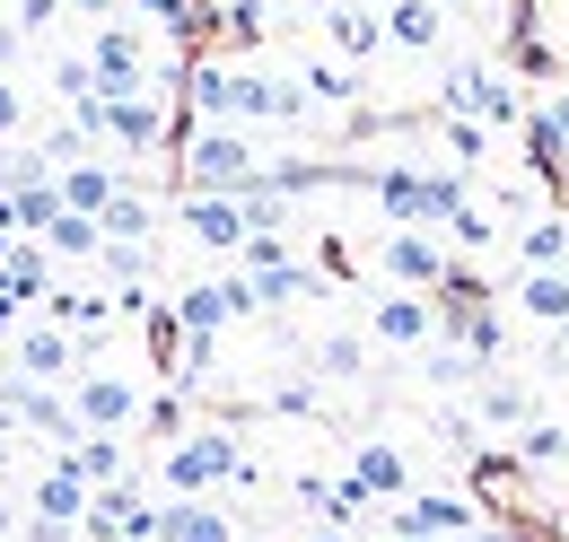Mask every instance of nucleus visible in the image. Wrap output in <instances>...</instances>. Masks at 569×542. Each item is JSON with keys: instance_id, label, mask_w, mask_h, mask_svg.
<instances>
[{"instance_id": "nucleus-1", "label": "nucleus", "mask_w": 569, "mask_h": 542, "mask_svg": "<svg viewBox=\"0 0 569 542\" xmlns=\"http://www.w3.org/2000/svg\"><path fill=\"white\" fill-rule=\"evenodd\" d=\"M263 175V149L246 140V123H193L184 132V193H246Z\"/></svg>"}, {"instance_id": "nucleus-2", "label": "nucleus", "mask_w": 569, "mask_h": 542, "mask_svg": "<svg viewBox=\"0 0 569 542\" xmlns=\"http://www.w3.org/2000/svg\"><path fill=\"white\" fill-rule=\"evenodd\" d=\"M158 481H167L176 499H202V490H219V481H254V464H246V446H237L228 429H193V438L167 446Z\"/></svg>"}, {"instance_id": "nucleus-3", "label": "nucleus", "mask_w": 569, "mask_h": 542, "mask_svg": "<svg viewBox=\"0 0 569 542\" xmlns=\"http://www.w3.org/2000/svg\"><path fill=\"white\" fill-rule=\"evenodd\" d=\"M368 193H377V210H386L395 228H438L447 210L465 202V184H456V175H412V167H377V175H368Z\"/></svg>"}, {"instance_id": "nucleus-4", "label": "nucleus", "mask_w": 569, "mask_h": 542, "mask_svg": "<svg viewBox=\"0 0 569 542\" xmlns=\"http://www.w3.org/2000/svg\"><path fill=\"white\" fill-rule=\"evenodd\" d=\"M88 70H97V88H106V97L158 88V79H149V44H141V27H123V18H97V27H88Z\"/></svg>"}, {"instance_id": "nucleus-5", "label": "nucleus", "mask_w": 569, "mask_h": 542, "mask_svg": "<svg viewBox=\"0 0 569 542\" xmlns=\"http://www.w3.org/2000/svg\"><path fill=\"white\" fill-rule=\"evenodd\" d=\"M79 534L88 542H158V508L141 499V481H106V490H88V516H79Z\"/></svg>"}, {"instance_id": "nucleus-6", "label": "nucleus", "mask_w": 569, "mask_h": 542, "mask_svg": "<svg viewBox=\"0 0 569 542\" xmlns=\"http://www.w3.org/2000/svg\"><path fill=\"white\" fill-rule=\"evenodd\" d=\"M184 333H219V324H246V315H263L254 307V280L246 271H219V280H193V289H176V307H167Z\"/></svg>"}, {"instance_id": "nucleus-7", "label": "nucleus", "mask_w": 569, "mask_h": 542, "mask_svg": "<svg viewBox=\"0 0 569 542\" xmlns=\"http://www.w3.org/2000/svg\"><path fill=\"white\" fill-rule=\"evenodd\" d=\"M71 420H79V429H114V438H123V429L141 420V385L114 377V368H79V377H71Z\"/></svg>"}, {"instance_id": "nucleus-8", "label": "nucleus", "mask_w": 569, "mask_h": 542, "mask_svg": "<svg viewBox=\"0 0 569 542\" xmlns=\"http://www.w3.org/2000/svg\"><path fill=\"white\" fill-rule=\"evenodd\" d=\"M9 368L27 377V385H71L79 368V333H62V324H27V333H9Z\"/></svg>"}, {"instance_id": "nucleus-9", "label": "nucleus", "mask_w": 569, "mask_h": 542, "mask_svg": "<svg viewBox=\"0 0 569 542\" xmlns=\"http://www.w3.org/2000/svg\"><path fill=\"white\" fill-rule=\"evenodd\" d=\"M377 271H386L395 289H438V280H447V245L421 237V228H386V237H377Z\"/></svg>"}, {"instance_id": "nucleus-10", "label": "nucleus", "mask_w": 569, "mask_h": 542, "mask_svg": "<svg viewBox=\"0 0 569 542\" xmlns=\"http://www.w3.org/2000/svg\"><path fill=\"white\" fill-rule=\"evenodd\" d=\"M184 237L202 254H237L246 245V202L237 193H184Z\"/></svg>"}, {"instance_id": "nucleus-11", "label": "nucleus", "mask_w": 569, "mask_h": 542, "mask_svg": "<svg viewBox=\"0 0 569 542\" xmlns=\"http://www.w3.org/2000/svg\"><path fill=\"white\" fill-rule=\"evenodd\" d=\"M377 27L395 53H438L447 44V0H377Z\"/></svg>"}, {"instance_id": "nucleus-12", "label": "nucleus", "mask_w": 569, "mask_h": 542, "mask_svg": "<svg viewBox=\"0 0 569 542\" xmlns=\"http://www.w3.org/2000/svg\"><path fill=\"white\" fill-rule=\"evenodd\" d=\"M395 542H421V534H473V499H456V490H421V499H403L395 508Z\"/></svg>"}, {"instance_id": "nucleus-13", "label": "nucleus", "mask_w": 569, "mask_h": 542, "mask_svg": "<svg viewBox=\"0 0 569 542\" xmlns=\"http://www.w3.org/2000/svg\"><path fill=\"white\" fill-rule=\"evenodd\" d=\"M377 341L386 350H429V333H438V307H429L421 289H395V298H377Z\"/></svg>"}, {"instance_id": "nucleus-14", "label": "nucleus", "mask_w": 569, "mask_h": 542, "mask_svg": "<svg viewBox=\"0 0 569 542\" xmlns=\"http://www.w3.org/2000/svg\"><path fill=\"white\" fill-rule=\"evenodd\" d=\"M316 18H325V36H333V53H342L351 70L386 53V27H377V9H359V0H333V9H316Z\"/></svg>"}, {"instance_id": "nucleus-15", "label": "nucleus", "mask_w": 569, "mask_h": 542, "mask_svg": "<svg viewBox=\"0 0 569 542\" xmlns=\"http://www.w3.org/2000/svg\"><path fill=\"white\" fill-rule=\"evenodd\" d=\"M27 516H44V525H79V516H88V481L53 455V464L36 473V490H27Z\"/></svg>"}, {"instance_id": "nucleus-16", "label": "nucleus", "mask_w": 569, "mask_h": 542, "mask_svg": "<svg viewBox=\"0 0 569 542\" xmlns=\"http://www.w3.org/2000/svg\"><path fill=\"white\" fill-rule=\"evenodd\" d=\"M62 464H71L88 490H106V481L132 473V455H123V438H114V429H79L71 446H62Z\"/></svg>"}, {"instance_id": "nucleus-17", "label": "nucleus", "mask_w": 569, "mask_h": 542, "mask_svg": "<svg viewBox=\"0 0 569 542\" xmlns=\"http://www.w3.org/2000/svg\"><path fill=\"white\" fill-rule=\"evenodd\" d=\"M158 542H237V516L211 499H176V508H158Z\"/></svg>"}, {"instance_id": "nucleus-18", "label": "nucleus", "mask_w": 569, "mask_h": 542, "mask_svg": "<svg viewBox=\"0 0 569 542\" xmlns=\"http://www.w3.org/2000/svg\"><path fill=\"white\" fill-rule=\"evenodd\" d=\"M114 184H123V175H114L106 158H71V167H53V193H62V210H88V219L114 202Z\"/></svg>"}, {"instance_id": "nucleus-19", "label": "nucleus", "mask_w": 569, "mask_h": 542, "mask_svg": "<svg viewBox=\"0 0 569 542\" xmlns=\"http://www.w3.org/2000/svg\"><path fill=\"white\" fill-rule=\"evenodd\" d=\"M517 315L543 324V333H561L569 324V263L561 271H526V280H517Z\"/></svg>"}, {"instance_id": "nucleus-20", "label": "nucleus", "mask_w": 569, "mask_h": 542, "mask_svg": "<svg viewBox=\"0 0 569 542\" xmlns=\"http://www.w3.org/2000/svg\"><path fill=\"white\" fill-rule=\"evenodd\" d=\"M517 263H526V271H561L569 263V219H561V210H526V228H517Z\"/></svg>"}, {"instance_id": "nucleus-21", "label": "nucleus", "mask_w": 569, "mask_h": 542, "mask_svg": "<svg viewBox=\"0 0 569 542\" xmlns=\"http://www.w3.org/2000/svg\"><path fill=\"white\" fill-rule=\"evenodd\" d=\"M97 237H106V245H149V237H158L149 193H123V184H114V202L97 210Z\"/></svg>"}, {"instance_id": "nucleus-22", "label": "nucleus", "mask_w": 569, "mask_h": 542, "mask_svg": "<svg viewBox=\"0 0 569 542\" xmlns=\"http://www.w3.org/2000/svg\"><path fill=\"white\" fill-rule=\"evenodd\" d=\"M517 464H526V473H552V464H569V429L526 411V420H517Z\"/></svg>"}, {"instance_id": "nucleus-23", "label": "nucleus", "mask_w": 569, "mask_h": 542, "mask_svg": "<svg viewBox=\"0 0 569 542\" xmlns=\"http://www.w3.org/2000/svg\"><path fill=\"white\" fill-rule=\"evenodd\" d=\"M36 245H44V254H62V263H97V245H106V237H97V219H88V210H53V228H44Z\"/></svg>"}, {"instance_id": "nucleus-24", "label": "nucleus", "mask_w": 569, "mask_h": 542, "mask_svg": "<svg viewBox=\"0 0 569 542\" xmlns=\"http://www.w3.org/2000/svg\"><path fill=\"white\" fill-rule=\"evenodd\" d=\"M351 481L368 490V499H395V490H403V446H386V438H368V446L351 455Z\"/></svg>"}, {"instance_id": "nucleus-25", "label": "nucleus", "mask_w": 569, "mask_h": 542, "mask_svg": "<svg viewBox=\"0 0 569 542\" xmlns=\"http://www.w3.org/2000/svg\"><path fill=\"white\" fill-rule=\"evenodd\" d=\"M193 114H202V123H237V62L193 70Z\"/></svg>"}, {"instance_id": "nucleus-26", "label": "nucleus", "mask_w": 569, "mask_h": 542, "mask_svg": "<svg viewBox=\"0 0 569 542\" xmlns=\"http://www.w3.org/2000/svg\"><path fill=\"white\" fill-rule=\"evenodd\" d=\"M246 280H254V307H298V298H316V271L307 263H263V271H246Z\"/></svg>"}, {"instance_id": "nucleus-27", "label": "nucleus", "mask_w": 569, "mask_h": 542, "mask_svg": "<svg viewBox=\"0 0 569 542\" xmlns=\"http://www.w3.org/2000/svg\"><path fill=\"white\" fill-rule=\"evenodd\" d=\"M316 377H325V385H359V377H368V341L359 333H325L316 341Z\"/></svg>"}, {"instance_id": "nucleus-28", "label": "nucleus", "mask_w": 569, "mask_h": 542, "mask_svg": "<svg viewBox=\"0 0 569 542\" xmlns=\"http://www.w3.org/2000/svg\"><path fill=\"white\" fill-rule=\"evenodd\" d=\"M526 420V385L517 377H482V394H473V429H517Z\"/></svg>"}, {"instance_id": "nucleus-29", "label": "nucleus", "mask_w": 569, "mask_h": 542, "mask_svg": "<svg viewBox=\"0 0 569 542\" xmlns=\"http://www.w3.org/2000/svg\"><path fill=\"white\" fill-rule=\"evenodd\" d=\"M298 88H307V106H351L359 70L351 62H307V70H298Z\"/></svg>"}, {"instance_id": "nucleus-30", "label": "nucleus", "mask_w": 569, "mask_h": 542, "mask_svg": "<svg viewBox=\"0 0 569 542\" xmlns=\"http://www.w3.org/2000/svg\"><path fill=\"white\" fill-rule=\"evenodd\" d=\"M447 158H456V167H482V158H491V123H473V114H447Z\"/></svg>"}, {"instance_id": "nucleus-31", "label": "nucleus", "mask_w": 569, "mask_h": 542, "mask_svg": "<svg viewBox=\"0 0 569 542\" xmlns=\"http://www.w3.org/2000/svg\"><path fill=\"white\" fill-rule=\"evenodd\" d=\"M53 210H62V193H53V175H44V184H27V193H9V219H18L27 237H44V228H53Z\"/></svg>"}, {"instance_id": "nucleus-32", "label": "nucleus", "mask_w": 569, "mask_h": 542, "mask_svg": "<svg viewBox=\"0 0 569 542\" xmlns=\"http://www.w3.org/2000/svg\"><path fill=\"white\" fill-rule=\"evenodd\" d=\"M421 377H429V385H473L482 368H473V350H465V341H438V350L421 359Z\"/></svg>"}, {"instance_id": "nucleus-33", "label": "nucleus", "mask_w": 569, "mask_h": 542, "mask_svg": "<svg viewBox=\"0 0 569 542\" xmlns=\"http://www.w3.org/2000/svg\"><path fill=\"white\" fill-rule=\"evenodd\" d=\"M53 97H62V106L97 97V70H88V53H53Z\"/></svg>"}, {"instance_id": "nucleus-34", "label": "nucleus", "mask_w": 569, "mask_h": 542, "mask_svg": "<svg viewBox=\"0 0 569 542\" xmlns=\"http://www.w3.org/2000/svg\"><path fill=\"white\" fill-rule=\"evenodd\" d=\"M438 228H447V245H465V254H482V245H491V219H482L473 202H456L447 219H438Z\"/></svg>"}, {"instance_id": "nucleus-35", "label": "nucleus", "mask_w": 569, "mask_h": 542, "mask_svg": "<svg viewBox=\"0 0 569 542\" xmlns=\"http://www.w3.org/2000/svg\"><path fill=\"white\" fill-rule=\"evenodd\" d=\"M53 18H62V0H9V27L18 36H53Z\"/></svg>"}, {"instance_id": "nucleus-36", "label": "nucleus", "mask_w": 569, "mask_h": 542, "mask_svg": "<svg viewBox=\"0 0 569 542\" xmlns=\"http://www.w3.org/2000/svg\"><path fill=\"white\" fill-rule=\"evenodd\" d=\"M27 132V97H18V79L0 70V140H18Z\"/></svg>"}, {"instance_id": "nucleus-37", "label": "nucleus", "mask_w": 569, "mask_h": 542, "mask_svg": "<svg viewBox=\"0 0 569 542\" xmlns=\"http://www.w3.org/2000/svg\"><path fill=\"white\" fill-rule=\"evenodd\" d=\"M552 132H561V149H569V88H552V114H543Z\"/></svg>"}, {"instance_id": "nucleus-38", "label": "nucleus", "mask_w": 569, "mask_h": 542, "mask_svg": "<svg viewBox=\"0 0 569 542\" xmlns=\"http://www.w3.org/2000/svg\"><path fill=\"white\" fill-rule=\"evenodd\" d=\"M18 53H27V36H18V27H9V18H0V70L18 62Z\"/></svg>"}, {"instance_id": "nucleus-39", "label": "nucleus", "mask_w": 569, "mask_h": 542, "mask_svg": "<svg viewBox=\"0 0 569 542\" xmlns=\"http://www.w3.org/2000/svg\"><path fill=\"white\" fill-rule=\"evenodd\" d=\"M62 9H79V18H88V27H97V18H114V9H123V0H62Z\"/></svg>"}, {"instance_id": "nucleus-40", "label": "nucleus", "mask_w": 569, "mask_h": 542, "mask_svg": "<svg viewBox=\"0 0 569 542\" xmlns=\"http://www.w3.org/2000/svg\"><path fill=\"white\" fill-rule=\"evenodd\" d=\"M18 534V499H0V542Z\"/></svg>"}, {"instance_id": "nucleus-41", "label": "nucleus", "mask_w": 569, "mask_h": 542, "mask_svg": "<svg viewBox=\"0 0 569 542\" xmlns=\"http://www.w3.org/2000/svg\"><path fill=\"white\" fill-rule=\"evenodd\" d=\"M465 542H517V534H499V525H473V534H465Z\"/></svg>"}, {"instance_id": "nucleus-42", "label": "nucleus", "mask_w": 569, "mask_h": 542, "mask_svg": "<svg viewBox=\"0 0 569 542\" xmlns=\"http://www.w3.org/2000/svg\"><path fill=\"white\" fill-rule=\"evenodd\" d=\"M298 542H342V534H333V525H325V534H298Z\"/></svg>"}, {"instance_id": "nucleus-43", "label": "nucleus", "mask_w": 569, "mask_h": 542, "mask_svg": "<svg viewBox=\"0 0 569 542\" xmlns=\"http://www.w3.org/2000/svg\"><path fill=\"white\" fill-rule=\"evenodd\" d=\"M421 542H465V534H421Z\"/></svg>"}, {"instance_id": "nucleus-44", "label": "nucleus", "mask_w": 569, "mask_h": 542, "mask_svg": "<svg viewBox=\"0 0 569 542\" xmlns=\"http://www.w3.org/2000/svg\"><path fill=\"white\" fill-rule=\"evenodd\" d=\"M561 350H569V324H561Z\"/></svg>"}, {"instance_id": "nucleus-45", "label": "nucleus", "mask_w": 569, "mask_h": 542, "mask_svg": "<svg viewBox=\"0 0 569 542\" xmlns=\"http://www.w3.org/2000/svg\"><path fill=\"white\" fill-rule=\"evenodd\" d=\"M377 542H395V534H377Z\"/></svg>"}]
</instances>
